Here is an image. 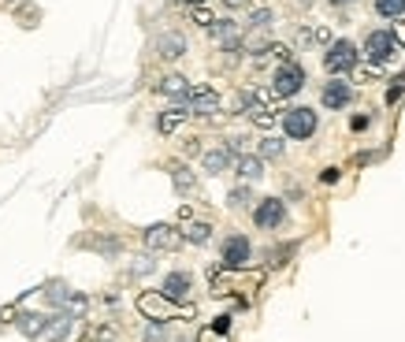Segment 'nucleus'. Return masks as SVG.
Returning a JSON list of instances; mask_svg holds the SVG:
<instances>
[{
    "instance_id": "obj_1",
    "label": "nucleus",
    "mask_w": 405,
    "mask_h": 342,
    "mask_svg": "<svg viewBox=\"0 0 405 342\" xmlns=\"http://www.w3.org/2000/svg\"><path fill=\"white\" fill-rule=\"evenodd\" d=\"M138 309L145 312L149 320H175V317H193V305H175L171 298H164L160 290H145L138 298Z\"/></svg>"
},
{
    "instance_id": "obj_2",
    "label": "nucleus",
    "mask_w": 405,
    "mask_h": 342,
    "mask_svg": "<svg viewBox=\"0 0 405 342\" xmlns=\"http://www.w3.org/2000/svg\"><path fill=\"white\" fill-rule=\"evenodd\" d=\"M316 127H320V116L305 105H294L283 112V134H287L290 142H309V138L316 134Z\"/></svg>"
},
{
    "instance_id": "obj_3",
    "label": "nucleus",
    "mask_w": 405,
    "mask_h": 342,
    "mask_svg": "<svg viewBox=\"0 0 405 342\" xmlns=\"http://www.w3.org/2000/svg\"><path fill=\"white\" fill-rule=\"evenodd\" d=\"M361 63V52H357V45L353 41H346V38H338V41H331L327 45V52H324V67H327V75H335V78H342L349 75V71Z\"/></svg>"
},
{
    "instance_id": "obj_4",
    "label": "nucleus",
    "mask_w": 405,
    "mask_h": 342,
    "mask_svg": "<svg viewBox=\"0 0 405 342\" xmlns=\"http://www.w3.org/2000/svg\"><path fill=\"white\" fill-rule=\"evenodd\" d=\"M305 82H309V75H305V67H301L298 60L279 63V67H275V75H272V94L279 97V100H287L294 94H301V89H305Z\"/></svg>"
},
{
    "instance_id": "obj_5",
    "label": "nucleus",
    "mask_w": 405,
    "mask_h": 342,
    "mask_svg": "<svg viewBox=\"0 0 405 342\" xmlns=\"http://www.w3.org/2000/svg\"><path fill=\"white\" fill-rule=\"evenodd\" d=\"M250 261H253V246L245 235H227L219 242V264L227 272H242V268H250Z\"/></svg>"
},
{
    "instance_id": "obj_6",
    "label": "nucleus",
    "mask_w": 405,
    "mask_h": 342,
    "mask_svg": "<svg viewBox=\"0 0 405 342\" xmlns=\"http://www.w3.org/2000/svg\"><path fill=\"white\" fill-rule=\"evenodd\" d=\"M394 52H398V34H394V30H368L364 34V52H361V56L368 63H380V67H383Z\"/></svg>"
},
{
    "instance_id": "obj_7",
    "label": "nucleus",
    "mask_w": 405,
    "mask_h": 342,
    "mask_svg": "<svg viewBox=\"0 0 405 342\" xmlns=\"http://www.w3.org/2000/svg\"><path fill=\"white\" fill-rule=\"evenodd\" d=\"M182 108H186L190 116H212V112H219V94L212 86H190V94L179 100Z\"/></svg>"
},
{
    "instance_id": "obj_8",
    "label": "nucleus",
    "mask_w": 405,
    "mask_h": 342,
    "mask_svg": "<svg viewBox=\"0 0 405 342\" xmlns=\"http://www.w3.org/2000/svg\"><path fill=\"white\" fill-rule=\"evenodd\" d=\"M253 224L261 227V231H279L283 224H287V205H283V197H264V201H256Z\"/></svg>"
},
{
    "instance_id": "obj_9",
    "label": "nucleus",
    "mask_w": 405,
    "mask_h": 342,
    "mask_svg": "<svg viewBox=\"0 0 405 342\" xmlns=\"http://www.w3.org/2000/svg\"><path fill=\"white\" fill-rule=\"evenodd\" d=\"M186 238H182V231H175L171 224H153L145 231V246L153 249V253H175Z\"/></svg>"
},
{
    "instance_id": "obj_10",
    "label": "nucleus",
    "mask_w": 405,
    "mask_h": 342,
    "mask_svg": "<svg viewBox=\"0 0 405 342\" xmlns=\"http://www.w3.org/2000/svg\"><path fill=\"white\" fill-rule=\"evenodd\" d=\"M190 290H193V275L190 272H168L164 275V283H160V294L164 298H171L175 305H186L190 301Z\"/></svg>"
},
{
    "instance_id": "obj_11",
    "label": "nucleus",
    "mask_w": 405,
    "mask_h": 342,
    "mask_svg": "<svg viewBox=\"0 0 405 342\" xmlns=\"http://www.w3.org/2000/svg\"><path fill=\"white\" fill-rule=\"evenodd\" d=\"M320 105L331 108V112H338V108H349L353 105V86H349L346 78H331L324 89H320Z\"/></svg>"
},
{
    "instance_id": "obj_12",
    "label": "nucleus",
    "mask_w": 405,
    "mask_h": 342,
    "mask_svg": "<svg viewBox=\"0 0 405 342\" xmlns=\"http://www.w3.org/2000/svg\"><path fill=\"white\" fill-rule=\"evenodd\" d=\"M231 164H234V153L227 149V145H216V149L201 153V168H205L208 175H223Z\"/></svg>"
},
{
    "instance_id": "obj_13",
    "label": "nucleus",
    "mask_w": 405,
    "mask_h": 342,
    "mask_svg": "<svg viewBox=\"0 0 405 342\" xmlns=\"http://www.w3.org/2000/svg\"><path fill=\"white\" fill-rule=\"evenodd\" d=\"M156 56L160 60L186 56V38H182V34H160V38H156Z\"/></svg>"
},
{
    "instance_id": "obj_14",
    "label": "nucleus",
    "mask_w": 405,
    "mask_h": 342,
    "mask_svg": "<svg viewBox=\"0 0 405 342\" xmlns=\"http://www.w3.org/2000/svg\"><path fill=\"white\" fill-rule=\"evenodd\" d=\"M234 175L242 182H256V179H264V160L256 153H245V156H238L234 160Z\"/></svg>"
},
{
    "instance_id": "obj_15",
    "label": "nucleus",
    "mask_w": 405,
    "mask_h": 342,
    "mask_svg": "<svg viewBox=\"0 0 405 342\" xmlns=\"http://www.w3.org/2000/svg\"><path fill=\"white\" fill-rule=\"evenodd\" d=\"M156 94L175 97V105H179V100L190 94V78H182V75H164L160 82H156Z\"/></svg>"
},
{
    "instance_id": "obj_16",
    "label": "nucleus",
    "mask_w": 405,
    "mask_h": 342,
    "mask_svg": "<svg viewBox=\"0 0 405 342\" xmlns=\"http://www.w3.org/2000/svg\"><path fill=\"white\" fill-rule=\"evenodd\" d=\"M186 119H190L186 108H182V105H171L168 112H160V119H156V131H160V134H175L182 123H186Z\"/></svg>"
},
{
    "instance_id": "obj_17",
    "label": "nucleus",
    "mask_w": 405,
    "mask_h": 342,
    "mask_svg": "<svg viewBox=\"0 0 405 342\" xmlns=\"http://www.w3.org/2000/svg\"><path fill=\"white\" fill-rule=\"evenodd\" d=\"M49 323H52V317H41V312H23V317H19V331H23L26 339H38V335L49 331Z\"/></svg>"
},
{
    "instance_id": "obj_18",
    "label": "nucleus",
    "mask_w": 405,
    "mask_h": 342,
    "mask_svg": "<svg viewBox=\"0 0 405 342\" xmlns=\"http://www.w3.org/2000/svg\"><path fill=\"white\" fill-rule=\"evenodd\" d=\"M168 171H171V182H175V190H179V193H193V190H197V175H193L186 164H168Z\"/></svg>"
},
{
    "instance_id": "obj_19",
    "label": "nucleus",
    "mask_w": 405,
    "mask_h": 342,
    "mask_svg": "<svg viewBox=\"0 0 405 342\" xmlns=\"http://www.w3.org/2000/svg\"><path fill=\"white\" fill-rule=\"evenodd\" d=\"M182 238H186L190 246H205L208 238H212V224H201V220H190V224H182Z\"/></svg>"
},
{
    "instance_id": "obj_20",
    "label": "nucleus",
    "mask_w": 405,
    "mask_h": 342,
    "mask_svg": "<svg viewBox=\"0 0 405 342\" xmlns=\"http://www.w3.org/2000/svg\"><path fill=\"white\" fill-rule=\"evenodd\" d=\"M71 320H75L71 312H60V317H52L49 331H45V339H49V342H63V339L71 335Z\"/></svg>"
},
{
    "instance_id": "obj_21",
    "label": "nucleus",
    "mask_w": 405,
    "mask_h": 342,
    "mask_svg": "<svg viewBox=\"0 0 405 342\" xmlns=\"http://www.w3.org/2000/svg\"><path fill=\"white\" fill-rule=\"evenodd\" d=\"M375 12L391 23H405V0H375Z\"/></svg>"
},
{
    "instance_id": "obj_22",
    "label": "nucleus",
    "mask_w": 405,
    "mask_h": 342,
    "mask_svg": "<svg viewBox=\"0 0 405 342\" xmlns=\"http://www.w3.org/2000/svg\"><path fill=\"white\" fill-rule=\"evenodd\" d=\"M275 23V12L272 8H253L250 15H245V30H268Z\"/></svg>"
},
{
    "instance_id": "obj_23",
    "label": "nucleus",
    "mask_w": 405,
    "mask_h": 342,
    "mask_svg": "<svg viewBox=\"0 0 405 342\" xmlns=\"http://www.w3.org/2000/svg\"><path fill=\"white\" fill-rule=\"evenodd\" d=\"M283 149H287V145H283L275 134H268V138H261V145H256V156H261V160H279Z\"/></svg>"
},
{
    "instance_id": "obj_24",
    "label": "nucleus",
    "mask_w": 405,
    "mask_h": 342,
    "mask_svg": "<svg viewBox=\"0 0 405 342\" xmlns=\"http://www.w3.org/2000/svg\"><path fill=\"white\" fill-rule=\"evenodd\" d=\"M250 119L261 127V131H272V127H275V108L272 105H253L250 108Z\"/></svg>"
},
{
    "instance_id": "obj_25",
    "label": "nucleus",
    "mask_w": 405,
    "mask_h": 342,
    "mask_svg": "<svg viewBox=\"0 0 405 342\" xmlns=\"http://www.w3.org/2000/svg\"><path fill=\"white\" fill-rule=\"evenodd\" d=\"M253 201V190H250V182H242V186H234L231 193H227V205L231 209H245Z\"/></svg>"
},
{
    "instance_id": "obj_26",
    "label": "nucleus",
    "mask_w": 405,
    "mask_h": 342,
    "mask_svg": "<svg viewBox=\"0 0 405 342\" xmlns=\"http://www.w3.org/2000/svg\"><path fill=\"white\" fill-rule=\"evenodd\" d=\"M145 342H168V320H153L145 328Z\"/></svg>"
},
{
    "instance_id": "obj_27",
    "label": "nucleus",
    "mask_w": 405,
    "mask_h": 342,
    "mask_svg": "<svg viewBox=\"0 0 405 342\" xmlns=\"http://www.w3.org/2000/svg\"><path fill=\"white\" fill-rule=\"evenodd\" d=\"M190 19H193V23H197V26H205V30H212L216 15H212V12H208V8H205V4H201V8H193V12H190Z\"/></svg>"
},
{
    "instance_id": "obj_28",
    "label": "nucleus",
    "mask_w": 405,
    "mask_h": 342,
    "mask_svg": "<svg viewBox=\"0 0 405 342\" xmlns=\"http://www.w3.org/2000/svg\"><path fill=\"white\" fill-rule=\"evenodd\" d=\"M227 149H231L234 160H238V156H245V149H250V138H245V134H234L231 142H227Z\"/></svg>"
},
{
    "instance_id": "obj_29",
    "label": "nucleus",
    "mask_w": 405,
    "mask_h": 342,
    "mask_svg": "<svg viewBox=\"0 0 405 342\" xmlns=\"http://www.w3.org/2000/svg\"><path fill=\"white\" fill-rule=\"evenodd\" d=\"M272 56L279 60V63H290L294 60V49H290V45H283V41H272Z\"/></svg>"
},
{
    "instance_id": "obj_30",
    "label": "nucleus",
    "mask_w": 405,
    "mask_h": 342,
    "mask_svg": "<svg viewBox=\"0 0 405 342\" xmlns=\"http://www.w3.org/2000/svg\"><path fill=\"white\" fill-rule=\"evenodd\" d=\"M71 298H75V294H71L67 286H52V290H49V301H52V305H63V301L71 305Z\"/></svg>"
},
{
    "instance_id": "obj_31",
    "label": "nucleus",
    "mask_w": 405,
    "mask_h": 342,
    "mask_svg": "<svg viewBox=\"0 0 405 342\" xmlns=\"http://www.w3.org/2000/svg\"><path fill=\"white\" fill-rule=\"evenodd\" d=\"M368 127H372V116H364V112H357L353 119H349V131H357V134L368 131Z\"/></svg>"
},
{
    "instance_id": "obj_32",
    "label": "nucleus",
    "mask_w": 405,
    "mask_h": 342,
    "mask_svg": "<svg viewBox=\"0 0 405 342\" xmlns=\"http://www.w3.org/2000/svg\"><path fill=\"white\" fill-rule=\"evenodd\" d=\"M89 246H97L100 253H119V242H116V238H94Z\"/></svg>"
},
{
    "instance_id": "obj_33",
    "label": "nucleus",
    "mask_w": 405,
    "mask_h": 342,
    "mask_svg": "<svg viewBox=\"0 0 405 342\" xmlns=\"http://www.w3.org/2000/svg\"><path fill=\"white\" fill-rule=\"evenodd\" d=\"M212 331H216V335H227V331H231V317H227V312H223V317H216Z\"/></svg>"
},
{
    "instance_id": "obj_34",
    "label": "nucleus",
    "mask_w": 405,
    "mask_h": 342,
    "mask_svg": "<svg viewBox=\"0 0 405 342\" xmlns=\"http://www.w3.org/2000/svg\"><path fill=\"white\" fill-rule=\"evenodd\" d=\"M338 175H342L338 168H324V171H320V182H324V186H335V182H338Z\"/></svg>"
},
{
    "instance_id": "obj_35",
    "label": "nucleus",
    "mask_w": 405,
    "mask_h": 342,
    "mask_svg": "<svg viewBox=\"0 0 405 342\" xmlns=\"http://www.w3.org/2000/svg\"><path fill=\"white\" fill-rule=\"evenodd\" d=\"M94 339H97V342H112V339H116V328H112V323H105V328L94 331Z\"/></svg>"
},
{
    "instance_id": "obj_36",
    "label": "nucleus",
    "mask_w": 405,
    "mask_h": 342,
    "mask_svg": "<svg viewBox=\"0 0 405 342\" xmlns=\"http://www.w3.org/2000/svg\"><path fill=\"white\" fill-rule=\"evenodd\" d=\"M312 38H316V45H331V30L327 26H312Z\"/></svg>"
},
{
    "instance_id": "obj_37",
    "label": "nucleus",
    "mask_w": 405,
    "mask_h": 342,
    "mask_svg": "<svg viewBox=\"0 0 405 342\" xmlns=\"http://www.w3.org/2000/svg\"><path fill=\"white\" fill-rule=\"evenodd\" d=\"M383 75V67L380 63H368V67H361V82H368V78H380Z\"/></svg>"
},
{
    "instance_id": "obj_38",
    "label": "nucleus",
    "mask_w": 405,
    "mask_h": 342,
    "mask_svg": "<svg viewBox=\"0 0 405 342\" xmlns=\"http://www.w3.org/2000/svg\"><path fill=\"white\" fill-rule=\"evenodd\" d=\"M153 264H156V261H149V257H142V264H134L131 272H134V275H145V272H149Z\"/></svg>"
},
{
    "instance_id": "obj_39",
    "label": "nucleus",
    "mask_w": 405,
    "mask_h": 342,
    "mask_svg": "<svg viewBox=\"0 0 405 342\" xmlns=\"http://www.w3.org/2000/svg\"><path fill=\"white\" fill-rule=\"evenodd\" d=\"M312 41H316V38H312V30H309V26H301V30H298V45H312Z\"/></svg>"
},
{
    "instance_id": "obj_40",
    "label": "nucleus",
    "mask_w": 405,
    "mask_h": 342,
    "mask_svg": "<svg viewBox=\"0 0 405 342\" xmlns=\"http://www.w3.org/2000/svg\"><path fill=\"white\" fill-rule=\"evenodd\" d=\"M223 4H227V8H231V12H238V8H250V4H253V0H223Z\"/></svg>"
},
{
    "instance_id": "obj_41",
    "label": "nucleus",
    "mask_w": 405,
    "mask_h": 342,
    "mask_svg": "<svg viewBox=\"0 0 405 342\" xmlns=\"http://www.w3.org/2000/svg\"><path fill=\"white\" fill-rule=\"evenodd\" d=\"M327 4H331V8H349L353 0H327Z\"/></svg>"
},
{
    "instance_id": "obj_42",
    "label": "nucleus",
    "mask_w": 405,
    "mask_h": 342,
    "mask_svg": "<svg viewBox=\"0 0 405 342\" xmlns=\"http://www.w3.org/2000/svg\"><path fill=\"white\" fill-rule=\"evenodd\" d=\"M186 4H190V8H201V4H205V0H186Z\"/></svg>"
},
{
    "instance_id": "obj_43",
    "label": "nucleus",
    "mask_w": 405,
    "mask_h": 342,
    "mask_svg": "<svg viewBox=\"0 0 405 342\" xmlns=\"http://www.w3.org/2000/svg\"><path fill=\"white\" fill-rule=\"evenodd\" d=\"M78 342H97V339H94V335H82V339H78Z\"/></svg>"
},
{
    "instance_id": "obj_44",
    "label": "nucleus",
    "mask_w": 405,
    "mask_h": 342,
    "mask_svg": "<svg viewBox=\"0 0 405 342\" xmlns=\"http://www.w3.org/2000/svg\"><path fill=\"white\" fill-rule=\"evenodd\" d=\"M298 4H301V8H305V4H312V0H298Z\"/></svg>"
},
{
    "instance_id": "obj_45",
    "label": "nucleus",
    "mask_w": 405,
    "mask_h": 342,
    "mask_svg": "<svg viewBox=\"0 0 405 342\" xmlns=\"http://www.w3.org/2000/svg\"><path fill=\"white\" fill-rule=\"evenodd\" d=\"M12 4H15V0H12Z\"/></svg>"
}]
</instances>
